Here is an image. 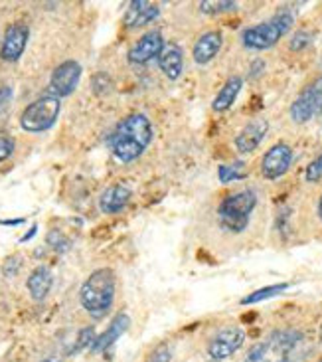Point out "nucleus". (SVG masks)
<instances>
[{"instance_id": "0eeeda50", "label": "nucleus", "mask_w": 322, "mask_h": 362, "mask_svg": "<svg viewBox=\"0 0 322 362\" xmlns=\"http://www.w3.org/2000/svg\"><path fill=\"white\" fill-rule=\"evenodd\" d=\"M322 113V79H316L299 93L291 105V119L294 123H309Z\"/></svg>"}, {"instance_id": "39448f33", "label": "nucleus", "mask_w": 322, "mask_h": 362, "mask_svg": "<svg viewBox=\"0 0 322 362\" xmlns=\"http://www.w3.org/2000/svg\"><path fill=\"white\" fill-rule=\"evenodd\" d=\"M293 26V16L289 12H279L275 14L273 18L249 26L242 34V42L245 48L249 49H269L273 48L279 40L283 38L285 34Z\"/></svg>"}, {"instance_id": "423d86ee", "label": "nucleus", "mask_w": 322, "mask_h": 362, "mask_svg": "<svg viewBox=\"0 0 322 362\" xmlns=\"http://www.w3.org/2000/svg\"><path fill=\"white\" fill-rule=\"evenodd\" d=\"M59 109H61L59 98L46 93L36 101H32L28 107L22 111L20 127L28 133H44L54 127V123L58 121Z\"/></svg>"}, {"instance_id": "5701e85b", "label": "nucleus", "mask_w": 322, "mask_h": 362, "mask_svg": "<svg viewBox=\"0 0 322 362\" xmlns=\"http://www.w3.org/2000/svg\"><path fill=\"white\" fill-rule=\"evenodd\" d=\"M235 2L232 0H204L200 2V10L204 14H222V12H232L235 10Z\"/></svg>"}, {"instance_id": "473e14b6", "label": "nucleus", "mask_w": 322, "mask_h": 362, "mask_svg": "<svg viewBox=\"0 0 322 362\" xmlns=\"http://www.w3.org/2000/svg\"><path fill=\"white\" fill-rule=\"evenodd\" d=\"M321 341H322V325H321Z\"/></svg>"}, {"instance_id": "6ab92c4d", "label": "nucleus", "mask_w": 322, "mask_h": 362, "mask_svg": "<svg viewBox=\"0 0 322 362\" xmlns=\"http://www.w3.org/2000/svg\"><path fill=\"white\" fill-rule=\"evenodd\" d=\"M242 86H244V79L239 78V76H232L225 81L222 89H220V93L215 95L214 103H212V109H214L215 113H224V111H227L234 105L239 91H242Z\"/></svg>"}, {"instance_id": "1a4fd4ad", "label": "nucleus", "mask_w": 322, "mask_h": 362, "mask_svg": "<svg viewBox=\"0 0 322 362\" xmlns=\"http://www.w3.org/2000/svg\"><path fill=\"white\" fill-rule=\"evenodd\" d=\"M79 78H81V66L73 59H68L64 64H59L54 69L52 79H49V91L56 98H68L78 88Z\"/></svg>"}, {"instance_id": "dca6fc26", "label": "nucleus", "mask_w": 322, "mask_h": 362, "mask_svg": "<svg viewBox=\"0 0 322 362\" xmlns=\"http://www.w3.org/2000/svg\"><path fill=\"white\" fill-rule=\"evenodd\" d=\"M160 10H158L157 4L153 2H147V0H135L131 2L127 8V14H125V24L129 28H138V26H145L148 22L158 18Z\"/></svg>"}, {"instance_id": "c756f323", "label": "nucleus", "mask_w": 322, "mask_h": 362, "mask_svg": "<svg viewBox=\"0 0 322 362\" xmlns=\"http://www.w3.org/2000/svg\"><path fill=\"white\" fill-rule=\"evenodd\" d=\"M24 220H0V224H6V226H14V224H22Z\"/></svg>"}, {"instance_id": "9b49d317", "label": "nucleus", "mask_w": 322, "mask_h": 362, "mask_svg": "<svg viewBox=\"0 0 322 362\" xmlns=\"http://www.w3.org/2000/svg\"><path fill=\"white\" fill-rule=\"evenodd\" d=\"M30 30L24 24H12L6 28L4 40H2V49H0V58L6 62H16L24 54L26 44H28Z\"/></svg>"}, {"instance_id": "2eb2a0df", "label": "nucleus", "mask_w": 322, "mask_h": 362, "mask_svg": "<svg viewBox=\"0 0 322 362\" xmlns=\"http://www.w3.org/2000/svg\"><path fill=\"white\" fill-rule=\"evenodd\" d=\"M158 68L162 69L168 79H178L182 76L184 69V56L182 49L178 48L176 44H165L162 52L158 54Z\"/></svg>"}, {"instance_id": "7c9ffc66", "label": "nucleus", "mask_w": 322, "mask_h": 362, "mask_svg": "<svg viewBox=\"0 0 322 362\" xmlns=\"http://www.w3.org/2000/svg\"><path fill=\"white\" fill-rule=\"evenodd\" d=\"M318 216H321V220H322V196H321V200H318Z\"/></svg>"}, {"instance_id": "bb28decb", "label": "nucleus", "mask_w": 322, "mask_h": 362, "mask_svg": "<svg viewBox=\"0 0 322 362\" xmlns=\"http://www.w3.org/2000/svg\"><path fill=\"white\" fill-rule=\"evenodd\" d=\"M170 361H172V353H170V349H168L166 344H160L158 349H155L153 354H150V358H148V362H170Z\"/></svg>"}, {"instance_id": "6e6552de", "label": "nucleus", "mask_w": 322, "mask_h": 362, "mask_svg": "<svg viewBox=\"0 0 322 362\" xmlns=\"http://www.w3.org/2000/svg\"><path fill=\"white\" fill-rule=\"evenodd\" d=\"M245 343V333L237 327H227L222 329L220 333L212 337V341L208 344V354L214 361H225L232 354H235Z\"/></svg>"}, {"instance_id": "a211bd4d", "label": "nucleus", "mask_w": 322, "mask_h": 362, "mask_svg": "<svg viewBox=\"0 0 322 362\" xmlns=\"http://www.w3.org/2000/svg\"><path fill=\"white\" fill-rule=\"evenodd\" d=\"M52 284H54V275H52V272H49L48 267L40 265V267H36V269L30 274L28 281H26V287H28L32 299L42 301V299L48 297L49 289H52Z\"/></svg>"}, {"instance_id": "ddd939ff", "label": "nucleus", "mask_w": 322, "mask_h": 362, "mask_svg": "<svg viewBox=\"0 0 322 362\" xmlns=\"http://www.w3.org/2000/svg\"><path fill=\"white\" fill-rule=\"evenodd\" d=\"M267 129H269V123L265 119H254L251 123H247L235 137V148L242 153V155H247V153H254L255 148L259 147L263 143L265 135H267Z\"/></svg>"}, {"instance_id": "9d476101", "label": "nucleus", "mask_w": 322, "mask_h": 362, "mask_svg": "<svg viewBox=\"0 0 322 362\" xmlns=\"http://www.w3.org/2000/svg\"><path fill=\"white\" fill-rule=\"evenodd\" d=\"M293 163V148L287 143H277L263 155L261 160V175L267 180H277L289 170Z\"/></svg>"}, {"instance_id": "a878e982", "label": "nucleus", "mask_w": 322, "mask_h": 362, "mask_svg": "<svg viewBox=\"0 0 322 362\" xmlns=\"http://www.w3.org/2000/svg\"><path fill=\"white\" fill-rule=\"evenodd\" d=\"M95 331H93V327H88V329H83L81 333H79V341L78 346H76V351H81V349H85L91 343H95Z\"/></svg>"}, {"instance_id": "f257e3e1", "label": "nucleus", "mask_w": 322, "mask_h": 362, "mask_svg": "<svg viewBox=\"0 0 322 362\" xmlns=\"http://www.w3.org/2000/svg\"><path fill=\"white\" fill-rule=\"evenodd\" d=\"M153 141V125L147 115L133 113L125 117L111 135V151L121 163L137 160Z\"/></svg>"}, {"instance_id": "f3484780", "label": "nucleus", "mask_w": 322, "mask_h": 362, "mask_svg": "<svg viewBox=\"0 0 322 362\" xmlns=\"http://www.w3.org/2000/svg\"><path fill=\"white\" fill-rule=\"evenodd\" d=\"M131 196H133V192L125 185L109 186L107 190L101 194V198H99V208L105 214H117V212H121L129 204Z\"/></svg>"}, {"instance_id": "f03ea898", "label": "nucleus", "mask_w": 322, "mask_h": 362, "mask_svg": "<svg viewBox=\"0 0 322 362\" xmlns=\"http://www.w3.org/2000/svg\"><path fill=\"white\" fill-rule=\"evenodd\" d=\"M113 299H115V275L109 267L95 269L79 289L81 307L95 319H101L109 313Z\"/></svg>"}, {"instance_id": "412c9836", "label": "nucleus", "mask_w": 322, "mask_h": 362, "mask_svg": "<svg viewBox=\"0 0 322 362\" xmlns=\"http://www.w3.org/2000/svg\"><path fill=\"white\" fill-rule=\"evenodd\" d=\"M287 289H289V284L267 285V287H261V289H257L254 293L245 295L244 299H242V305L261 303V301H267V299H271L275 295H281L283 291H287Z\"/></svg>"}, {"instance_id": "7ed1b4c3", "label": "nucleus", "mask_w": 322, "mask_h": 362, "mask_svg": "<svg viewBox=\"0 0 322 362\" xmlns=\"http://www.w3.org/2000/svg\"><path fill=\"white\" fill-rule=\"evenodd\" d=\"M303 334L299 331H275L263 343L255 344L245 362H297Z\"/></svg>"}, {"instance_id": "c85d7f7f", "label": "nucleus", "mask_w": 322, "mask_h": 362, "mask_svg": "<svg viewBox=\"0 0 322 362\" xmlns=\"http://www.w3.org/2000/svg\"><path fill=\"white\" fill-rule=\"evenodd\" d=\"M12 101V88L10 86H0V115L8 109Z\"/></svg>"}, {"instance_id": "393cba45", "label": "nucleus", "mask_w": 322, "mask_h": 362, "mask_svg": "<svg viewBox=\"0 0 322 362\" xmlns=\"http://www.w3.org/2000/svg\"><path fill=\"white\" fill-rule=\"evenodd\" d=\"M311 42H313V34H311V32H303V30H301V32H297V34H294L289 46H291V49H294V52H301V49L306 48Z\"/></svg>"}, {"instance_id": "f8f14e48", "label": "nucleus", "mask_w": 322, "mask_h": 362, "mask_svg": "<svg viewBox=\"0 0 322 362\" xmlns=\"http://www.w3.org/2000/svg\"><path fill=\"white\" fill-rule=\"evenodd\" d=\"M165 48V40L160 32H148L138 40L133 48L129 49V62L131 64H148L153 58H158V54Z\"/></svg>"}, {"instance_id": "4be33fe9", "label": "nucleus", "mask_w": 322, "mask_h": 362, "mask_svg": "<svg viewBox=\"0 0 322 362\" xmlns=\"http://www.w3.org/2000/svg\"><path fill=\"white\" fill-rule=\"evenodd\" d=\"M220 180L227 185V182H235V180H244L247 177V168L244 163H232V165H222L217 168Z\"/></svg>"}, {"instance_id": "4468645a", "label": "nucleus", "mask_w": 322, "mask_h": 362, "mask_svg": "<svg viewBox=\"0 0 322 362\" xmlns=\"http://www.w3.org/2000/svg\"><path fill=\"white\" fill-rule=\"evenodd\" d=\"M222 34L220 32H205L202 34L200 38L196 40L194 49H192V54H194V62L196 64H200V66H204V64H210L212 59L220 54V49H222Z\"/></svg>"}, {"instance_id": "aec40b11", "label": "nucleus", "mask_w": 322, "mask_h": 362, "mask_svg": "<svg viewBox=\"0 0 322 362\" xmlns=\"http://www.w3.org/2000/svg\"><path fill=\"white\" fill-rule=\"evenodd\" d=\"M129 323H131V319H129L127 315H117V317L113 319V323L109 325L107 331L95 339V343H93V353H103V351H107L109 346L115 343L117 339H121V334L127 331Z\"/></svg>"}, {"instance_id": "20e7f679", "label": "nucleus", "mask_w": 322, "mask_h": 362, "mask_svg": "<svg viewBox=\"0 0 322 362\" xmlns=\"http://www.w3.org/2000/svg\"><path fill=\"white\" fill-rule=\"evenodd\" d=\"M255 206H257V196L254 190H239L234 194H227L217 206V222L225 232L242 234L249 226V218Z\"/></svg>"}, {"instance_id": "72a5a7b5", "label": "nucleus", "mask_w": 322, "mask_h": 362, "mask_svg": "<svg viewBox=\"0 0 322 362\" xmlns=\"http://www.w3.org/2000/svg\"><path fill=\"white\" fill-rule=\"evenodd\" d=\"M321 362H322V361H321Z\"/></svg>"}, {"instance_id": "cd10ccee", "label": "nucleus", "mask_w": 322, "mask_h": 362, "mask_svg": "<svg viewBox=\"0 0 322 362\" xmlns=\"http://www.w3.org/2000/svg\"><path fill=\"white\" fill-rule=\"evenodd\" d=\"M14 153V141L10 137H0V163Z\"/></svg>"}, {"instance_id": "b1692460", "label": "nucleus", "mask_w": 322, "mask_h": 362, "mask_svg": "<svg viewBox=\"0 0 322 362\" xmlns=\"http://www.w3.org/2000/svg\"><path fill=\"white\" fill-rule=\"evenodd\" d=\"M304 178H306L309 182H318V180H321L322 178V153L318 155V157L314 158L309 167H306Z\"/></svg>"}, {"instance_id": "2f4dec72", "label": "nucleus", "mask_w": 322, "mask_h": 362, "mask_svg": "<svg viewBox=\"0 0 322 362\" xmlns=\"http://www.w3.org/2000/svg\"><path fill=\"white\" fill-rule=\"evenodd\" d=\"M42 362H58L56 358H46V361H42Z\"/></svg>"}]
</instances>
